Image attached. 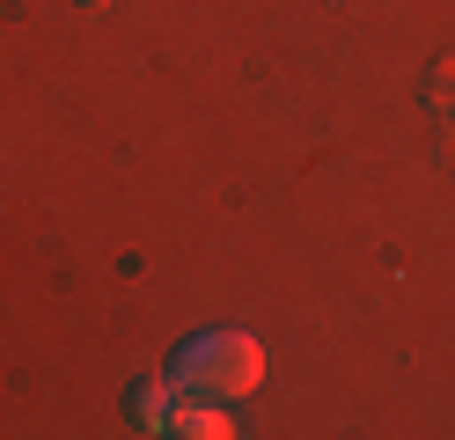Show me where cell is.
I'll use <instances>...</instances> for the list:
<instances>
[{
  "mask_svg": "<svg viewBox=\"0 0 455 440\" xmlns=\"http://www.w3.org/2000/svg\"><path fill=\"white\" fill-rule=\"evenodd\" d=\"M162 374L177 381V396H213V404H228V396H250V389L265 381V345L250 338V331L213 323V331H198V338H184L177 352H169Z\"/></svg>",
  "mask_w": 455,
  "mask_h": 440,
  "instance_id": "cell-1",
  "label": "cell"
},
{
  "mask_svg": "<svg viewBox=\"0 0 455 440\" xmlns=\"http://www.w3.org/2000/svg\"><path fill=\"white\" fill-rule=\"evenodd\" d=\"M419 110H426V125L441 132V147L455 155V59H434V67L419 74Z\"/></svg>",
  "mask_w": 455,
  "mask_h": 440,
  "instance_id": "cell-2",
  "label": "cell"
},
{
  "mask_svg": "<svg viewBox=\"0 0 455 440\" xmlns=\"http://www.w3.org/2000/svg\"><path fill=\"white\" fill-rule=\"evenodd\" d=\"M169 411H177V381H169V374H148V381H132V389H125L132 433H169Z\"/></svg>",
  "mask_w": 455,
  "mask_h": 440,
  "instance_id": "cell-3",
  "label": "cell"
},
{
  "mask_svg": "<svg viewBox=\"0 0 455 440\" xmlns=\"http://www.w3.org/2000/svg\"><path fill=\"white\" fill-rule=\"evenodd\" d=\"M169 433H177V440H228V433H235V419H228V404H213V396H177Z\"/></svg>",
  "mask_w": 455,
  "mask_h": 440,
  "instance_id": "cell-4",
  "label": "cell"
},
{
  "mask_svg": "<svg viewBox=\"0 0 455 440\" xmlns=\"http://www.w3.org/2000/svg\"><path fill=\"white\" fill-rule=\"evenodd\" d=\"M81 8H110V0H81Z\"/></svg>",
  "mask_w": 455,
  "mask_h": 440,
  "instance_id": "cell-5",
  "label": "cell"
}]
</instances>
